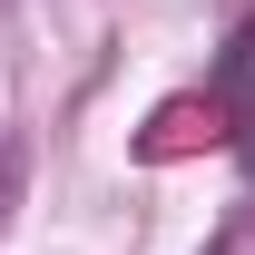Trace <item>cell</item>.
<instances>
[{
  "label": "cell",
  "mask_w": 255,
  "mask_h": 255,
  "mask_svg": "<svg viewBox=\"0 0 255 255\" xmlns=\"http://www.w3.org/2000/svg\"><path fill=\"white\" fill-rule=\"evenodd\" d=\"M206 108H216V128L236 137V157H246V177H255V20L226 30L216 69H206Z\"/></svg>",
  "instance_id": "obj_1"
}]
</instances>
